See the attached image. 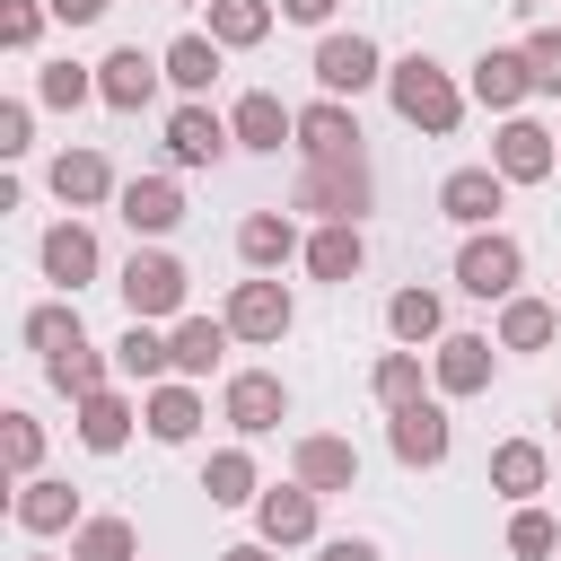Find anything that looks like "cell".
Listing matches in <instances>:
<instances>
[{
    "label": "cell",
    "mask_w": 561,
    "mask_h": 561,
    "mask_svg": "<svg viewBox=\"0 0 561 561\" xmlns=\"http://www.w3.org/2000/svg\"><path fill=\"white\" fill-rule=\"evenodd\" d=\"M219 561H272V543H228Z\"/></svg>",
    "instance_id": "c3c4849f"
},
{
    "label": "cell",
    "mask_w": 561,
    "mask_h": 561,
    "mask_svg": "<svg viewBox=\"0 0 561 561\" xmlns=\"http://www.w3.org/2000/svg\"><path fill=\"white\" fill-rule=\"evenodd\" d=\"M26 561H53V552H26Z\"/></svg>",
    "instance_id": "816d5d0a"
},
{
    "label": "cell",
    "mask_w": 561,
    "mask_h": 561,
    "mask_svg": "<svg viewBox=\"0 0 561 561\" xmlns=\"http://www.w3.org/2000/svg\"><path fill=\"white\" fill-rule=\"evenodd\" d=\"M272 18H280V0H210V44L219 53H254L272 35Z\"/></svg>",
    "instance_id": "4dcf8cb0"
},
{
    "label": "cell",
    "mask_w": 561,
    "mask_h": 561,
    "mask_svg": "<svg viewBox=\"0 0 561 561\" xmlns=\"http://www.w3.org/2000/svg\"><path fill=\"white\" fill-rule=\"evenodd\" d=\"M517 53H526V70H535V96H561V26H535Z\"/></svg>",
    "instance_id": "b9f144b4"
},
{
    "label": "cell",
    "mask_w": 561,
    "mask_h": 561,
    "mask_svg": "<svg viewBox=\"0 0 561 561\" xmlns=\"http://www.w3.org/2000/svg\"><path fill=\"white\" fill-rule=\"evenodd\" d=\"M526 96H535V70H526V53H517V44H491V53L473 61V105H491V114L508 123Z\"/></svg>",
    "instance_id": "44dd1931"
},
{
    "label": "cell",
    "mask_w": 561,
    "mask_h": 561,
    "mask_svg": "<svg viewBox=\"0 0 561 561\" xmlns=\"http://www.w3.org/2000/svg\"><path fill=\"white\" fill-rule=\"evenodd\" d=\"M508 9H543V0H508Z\"/></svg>",
    "instance_id": "f907efd6"
},
{
    "label": "cell",
    "mask_w": 561,
    "mask_h": 561,
    "mask_svg": "<svg viewBox=\"0 0 561 561\" xmlns=\"http://www.w3.org/2000/svg\"><path fill=\"white\" fill-rule=\"evenodd\" d=\"M237 149V131H228V114H210L202 96H184L175 114H167V158L175 167H219Z\"/></svg>",
    "instance_id": "9a60e30c"
},
{
    "label": "cell",
    "mask_w": 561,
    "mask_h": 561,
    "mask_svg": "<svg viewBox=\"0 0 561 561\" xmlns=\"http://www.w3.org/2000/svg\"><path fill=\"white\" fill-rule=\"evenodd\" d=\"M167 342H175V377H184V386H202L237 333H228V316H175V324H167Z\"/></svg>",
    "instance_id": "d4e9b609"
},
{
    "label": "cell",
    "mask_w": 561,
    "mask_h": 561,
    "mask_svg": "<svg viewBox=\"0 0 561 561\" xmlns=\"http://www.w3.org/2000/svg\"><path fill=\"white\" fill-rule=\"evenodd\" d=\"M70 421H79V447H88V456H123V438H131L140 403H131L123 386H105V394H88V403H79Z\"/></svg>",
    "instance_id": "484cf974"
},
{
    "label": "cell",
    "mask_w": 561,
    "mask_h": 561,
    "mask_svg": "<svg viewBox=\"0 0 561 561\" xmlns=\"http://www.w3.org/2000/svg\"><path fill=\"white\" fill-rule=\"evenodd\" d=\"M386 105L412 123V131H430V140H447L456 123H465V88L430 61V53H403V61H386Z\"/></svg>",
    "instance_id": "6da1fadb"
},
{
    "label": "cell",
    "mask_w": 561,
    "mask_h": 561,
    "mask_svg": "<svg viewBox=\"0 0 561 561\" xmlns=\"http://www.w3.org/2000/svg\"><path fill=\"white\" fill-rule=\"evenodd\" d=\"M0 465H9L18 482L44 473V421H35V412H0Z\"/></svg>",
    "instance_id": "74e56055"
},
{
    "label": "cell",
    "mask_w": 561,
    "mask_h": 561,
    "mask_svg": "<svg viewBox=\"0 0 561 561\" xmlns=\"http://www.w3.org/2000/svg\"><path fill=\"white\" fill-rule=\"evenodd\" d=\"M9 517H18L26 535H79V526H88V508H79V491H70V482H53V473H35V482H18V500H9Z\"/></svg>",
    "instance_id": "ffe728a7"
},
{
    "label": "cell",
    "mask_w": 561,
    "mask_h": 561,
    "mask_svg": "<svg viewBox=\"0 0 561 561\" xmlns=\"http://www.w3.org/2000/svg\"><path fill=\"white\" fill-rule=\"evenodd\" d=\"M158 61H167V88H184V96H210V79H219V44L210 35H175Z\"/></svg>",
    "instance_id": "d590c367"
},
{
    "label": "cell",
    "mask_w": 561,
    "mask_h": 561,
    "mask_svg": "<svg viewBox=\"0 0 561 561\" xmlns=\"http://www.w3.org/2000/svg\"><path fill=\"white\" fill-rule=\"evenodd\" d=\"M219 421H228L237 438H263V430L289 421V386H280L272 368H237V377L219 386Z\"/></svg>",
    "instance_id": "ba28073f"
},
{
    "label": "cell",
    "mask_w": 561,
    "mask_h": 561,
    "mask_svg": "<svg viewBox=\"0 0 561 561\" xmlns=\"http://www.w3.org/2000/svg\"><path fill=\"white\" fill-rule=\"evenodd\" d=\"M386 333H394L403 351H421V342L438 351V342H447V298H438V289H394V298H386Z\"/></svg>",
    "instance_id": "83f0119b"
},
{
    "label": "cell",
    "mask_w": 561,
    "mask_h": 561,
    "mask_svg": "<svg viewBox=\"0 0 561 561\" xmlns=\"http://www.w3.org/2000/svg\"><path fill=\"white\" fill-rule=\"evenodd\" d=\"M114 368H123L131 386H167V377H175V342H167L158 324H140V316H131V324H123V342H114Z\"/></svg>",
    "instance_id": "f546056e"
},
{
    "label": "cell",
    "mask_w": 561,
    "mask_h": 561,
    "mask_svg": "<svg viewBox=\"0 0 561 561\" xmlns=\"http://www.w3.org/2000/svg\"><path fill=\"white\" fill-rule=\"evenodd\" d=\"M219 316H228V333H237V342H280V333L298 324V298H289L272 272H254V280H237V289H228V307H219Z\"/></svg>",
    "instance_id": "52a82bcc"
},
{
    "label": "cell",
    "mask_w": 561,
    "mask_h": 561,
    "mask_svg": "<svg viewBox=\"0 0 561 561\" xmlns=\"http://www.w3.org/2000/svg\"><path fill=\"white\" fill-rule=\"evenodd\" d=\"M508 552H517V561H552V552H561V526H552V517L526 500V508L508 517Z\"/></svg>",
    "instance_id": "60d3db41"
},
{
    "label": "cell",
    "mask_w": 561,
    "mask_h": 561,
    "mask_svg": "<svg viewBox=\"0 0 561 561\" xmlns=\"http://www.w3.org/2000/svg\"><path fill=\"white\" fill-rule=\"evenodd\" d=\"M70 561H140V526L131 517H88L70 535Z\"/></svg>",
    "instance_id": "8d00e7d4"
},
{
    "label": "cell",
    "mask_w": 561,
    "mask_h": 561,
    "mask_svg": "<svg viewBox=\"0 0 561 561\" xmlns=\"http://www.w3.org/2000/svg\"><path fill=\"white\" fill-rule=\"evenodd\" d=\"M175 9H210V0H175Z\"/></svg>",
    "instance_id": "681fc988"
},
{
    "label": "cell",
    "mask_w": 561,
    "mask_h": 561,
    "mask_svg": "<svg viewBox=\"0 0 561 561\" xmlns=\"http://www.w3.org/2000/svg\"><path fill=\"white\" fill-rule=\"evenodd\" d=\"M491 368H500V342H491V333H447V342L430 351V386H438V403L482 394V386H491Z\"/></svg>",
    "instance_id": "30bf717a"
},
{
    "label": "cell",
    "mask_w": 561,
    "mask_h": 561,
    "mask_svg": "<svg viewBox=\"0 0 561 561\" xmlns=\"http://www.w3.org/2000/svg\"><path fill=\"white\" fill-rule=\"evenodd\" d=\"M298 263H307L316 280H333V289H342V280H359V263H368V237H359L351 219H333V228H307V254H298Z\"/></svg>",
    "instance_id": "4316f807"
},
{
    "label": "cell",
    "mask_w": 561,
    "mask_h": 561,
    "mask_svg": "<svg viewBox=\"0 0 561 561\" xmlns=\"http://www.w3.org/2000/svg\"><path fill=\"white\" fill-rule=\"evenodd\" d=\"M368 386H377V403H386V412H403V403H430V394H421V351H386Z\"/></svg>",
    "instance_id": "ab89813d"
},
{
    "label": "cell",
    "mask_w": 561,
    "mask_h": 561,
    "mask_svg": "<svg viewBox=\"0 0 561 561\" xmlns=\"http://www.w3.org/2000/svg\"><path fill=\"white\" fill-rule=\"evenodd\" d=\"M316 561H386V552H377V543H368V535H333V543H324V552H316Z\"/></svg>",
    "instance_id": "7dc6e473"
},
{
    "label": "cell",
    "mask_w": 561,
    "mask_h": 561,
    "mask_svg": "<svg viewBox=\"0 0 561 561\" xmlns=\"http://www.w3.org/2000/svg\"><path fill=\"white\" fill-rule=\"evenodd\" d=\"M35 263H44V280H53L61 298H79V289L105 272V245H96V228H88V219H53V228H44V245H35Z\"/></svg>",
    "instance_id": "8992f818"
},
{
    "label": "cell",
    "mask_w": 561,
    "mask_h": 561,
    "mask_svg": "<svg viewBox=\"0 0 561 561\" xmlns=\"http://www.w3.org/2000/svg\"><path fill=\"white\" fill-rule=\"evenodd\" d=\"M158 79H167V61H158V53H140V44H114V53L96 61V105H114V114H140V105L158 96Z\"/></svg>",
    "instance_id": "5bb4252c"
},
{
    "label": "cell",
    "mask_w": 561,
    "mask_h": 561,
    "mask_svg": "<svg viewBox=\"0 0 561 561\" xmlns=\"http://www.w3.org/2000/svg\"><path fill=\"white\" fill-rule=\"evenodd\" d=\"M552 421H561V403H552Z\"/></svg>",
    "instance_id": "f5cc1de1"
},
{
    "label": "cell",
    "mask_w": 561,
    "mask_h": 561,
    "mask_svg": "<svg viewBox=\"0 0 561 561\" xmlns=\"http://www.w3.org/2000/svg\"><path fill=\"white\" fill-rule=\"evenodd\" d=\"M26 149H35V105L9 96V105H0V158H26Z\"/></svg>",
    "instance_id": "ee69618b"
},
{
    "label": "cell",
    "mask_w": 561,
    "mask_h": 561,
    "mask_svg": "<svg viewBox=\"0 0 561 561\" xmlns=\"http://www.w3.org/2000/svg\"><path fill=\"white\" fill-rule=\"evenodd\" d=\"M237 254H245V272H280V263L307 254V237H298L289 210H245L237 219Z\"/></svg>",
    "instance_id": "7402d4cb"
},
{
    "label": "cell",
    "mask_w": 561,
    "mask_h": 561,
    "mask_svg": "<svg viewBox=\"0 0 561 561\" xmlns=\"http://www.w3.org/2000/svg\"><path fill=\"white\" fill-rule=\"evenodd\" d=\"M377 202V175H368V158H324V167H298V184H289V210H307L316 228H333V219H351L359 228V210Z\"/></svg>",
    "instance_id": "7a4b0ae2"
},
{
    "label": "cell",
    "mask_w": 561,
    "mask_h": 561,
    "mask_svg": "<svg viewBox=\"0 0 561 561\" xmlns=\"http://www.w3.org/2000/svg\"><path fill=\"white\" fill-rule=\"evenodd\" d=\"M88 96H96V70H79V61H44V70H35V105L70 114V105H88Z\"/></svg>",
    "instance_id": "f35d334b"
},
{
    "label": "cell",
    "mask_w": 561,
    "mask_h": 561,
    "mask_svg": "<svg viewBox=\"0 0 561 561\" xmlns=\"http://www.w3.org/2000/svg\"><path fill=\"white\" fill-rule=\"evenodd\" d=\"M289 482H307L316 500L359 491V447H351V438H333V430H307V438L289 447Z\"/></svg>",
    "instance_id": "7c38bea8"
},
{
    "label": "cell",
    "mask_w": 561,
    "mask_h": 561,
    "mask_svg": "<svg viewBox=\"0 0 561 561\" xmlns=\"http://www.w3.org/2000/svg\"><path fill=\"white\" fill-rule=\"evenodd\" d=\"M44 18H53L44 0H0V44H9V53H35V35H44Z\"/></svg>",
    "instance_id": "7bdbcfd3"
},
{
    "label": "cell",
    "mask_w": 561,
    "mask_h": 561,
    "mask_svg": "<svg viewBox=\"0 0 561 561\" xmlns=\"http://www.w3.org/2000/svg\"><path fill=\"white\" fill-rule=\"evenodd\" d=\"M44 377L70 394V403H88V394H105L123 368H114V351H96V342H79V351H61V359H44Z\"/></svg>",
    "instance_id": "d6a6232c"
},
{
    "label": "cell",
    "mask_w": 561,
    "mask_h": 561,
    "mask_svg": "<svg viewBox=\"0 0 561 561\" xmlns=\"http://www.w3.org/2000/svg\"><path fill=\"white\" fill-rule=\"evenodd\" d=\"M386 447H394V465H412V473L447 465V447H456V421H447V403L430 394V403H403V412H386Z\"/></svg>",
    "instance_id": "9c48e42d"
},
{
    "label": "cell",
    "mask_w": 561,
    "mask_h": 561,
    "mask_svg": "<svg viewBox=\"0 0 561 561\" xmlns=\"http://www.w3.org/2000/svg\"><path fill=\"white\" fill-rule=\"evenodd\" d=\"M517 280H526V245L508 237V228H473L465 245H456V289L465 298H517Z\"/></svg>",
    "instance_id": "3957f363"
},
{
    "label": "cell",
    "mask_w": 561,
    "mask_h": 561,
    "mask_svg": "<svg viewBox=\"0 0 561 561\" xmlns=\"http://www.w3.org/2000/svg\"><path fill=\"white\" fill-rule=\"evenodd\" d=\"M316 517H324V500H316L307 482H272V491L254 500V543H272V552L316 543Z\"/></svg>",
    "instance_id": "4fadbf2b"
},
{
    "label": "cell",
    "mask_w": 561,
    "mask_h": 561,
    "mask_svg": "<svg viewBox=\"0 0 561 561\" xmlns=\"http://www.w3.org/2000/svg\"><path fill=\"white\" fill-rule=\"evenodd\" d=\"M44 9H53V18H61V26H96V18H105V9H114V0H44Z\"/></svg>",
    "instance_id": "bcb514c9"
},
{
    "label": "cell",
    "mask_w": 561,
    "mask_h": 561,
    "mask_svg": "<svg viewBox=\"0 0 561 561\" xmlns=\"http://www.w3.org/2000/svg\"><path fill=\"white\" fill-rule=\"evenodd\" d=\"M543 473H552L543 438H500V447H491V491H500V500H517V508H526V500L543 491Z\"/></svg>",
    "instance_id": "f1b7e54d"
},
{
    "label": "cell",
    "mask_w": 561,
    "mask_h": 561,
    "mask_svg": "<svg viewBox=\"0 0 561 561\" xmlns=\"http://www.w3.org/2000/svg\"><path fill=\"white\" fill-rule=\"evenodd\" d=\"M44 193H53L61 210H96V202H114L123 184H114V158H105V149H61V158L44 167Z\"/></svg>",
    "instance_id": "e0dca14e"
},
{
    "label": "cell",
    "mask_w": 561,
    "mask_h": 561,
    "mask_svg": "<svg viewBox=\"0 0 561 561\" xmlns=\"http://www.w3.org/2000/svg\"><path fill=\"white\" fill-rule=\"evenodd\" d=\"M228 131H237V149L280 158V149H298V105H280L272 88H245V96L228 105Z\"/></svg>",
    "instance_id": "8fae6325"
},
{
    "label": "cell",
    "mask_w": 561,
    "mask_h": 561,
    "mask_svg": "<svg viewBox=\"0 0 561 561\" xmlns=\"http://www.w3.org/2000/svg\"><path fill=\"white\" fill-rule=\"evenodd\" d=\"M123 307L140 316V324H167V316H184V289H193V272L167 254V245H131V263H123Z\"/></svg>",
    "instance_id": "277c9868"
},
{
    "label": "cell",
    "mask_w": 561,
    "mask_h": 561,
    "mask_svg": "<svg viewBox=\"0 0 561 561\" xmlns=\"http://www.w3.org/2000/svg\"><path fill=\"white\" fill-rule=\"evenodd\" d=\"M552 333H561V307H552V298H526V289H517V298L500 307V333H491V342H500V351H543Z\"/></svg>",
    "instance_id": "1f68e13d"
},
{
    "label": "cell",
    "mask_w": 561,
    "mask_h": 561,
    "mask_svg": "<svg viewBox=\"0 0 561 561\" xmlns=\"http://www.w3.org/2000/svg\"><path fill=\"white\" fill-rule=\"evenodd\" d=\"M140 430H149L158 447H184V438L202 430V386H184V377L149 386V394H140Z\"/></svg>",
    "instance_id": "cb8c5ba5"
},
{
    "label": "cell",
    "mask_w": 561,
    "mask_h": 561,
    "mask_svg": "<svg viewBox=\"0 0 561 561\" xmlns=\"http://www.w3.org/2000/svg\"><path fill=\"white\" fill-rule=\"evenodd\" d=\"M491 167H500L508 184H543V175L561 167V131H543V123L508 114V123H500V140H491Z\"/></svg>",
    "instance_id": "2e32d148"
},
{
    "label": "cell",
    "mask_w": 561,
    "mask_h": 561,
    "mask_svg": "<svg viewBox=\"0 0 561 561\" xmlns=\"http://www.w3.org/2000/svg\"><path fill=\"white\" fill-rule=\"evenodd\" d=\"M79 342H88V324H79V298H44V307H26V351L61 359V351H79Z\"/></svg>",
    "instance_id": "e575fe53"
},
{
    "label": "cell",
    "mask_w": 561,
    "mask_h": 561,
    "mask_svg": "<svg viewBox=\"0 0 561 561\" xmlns=\"http://www.w3.org/2000/svg\"><path fill=\"white\" fill-rule=\"evenodd\" d=\"M298 158H307V167H324V158H368V149H359V114H351L342 96L298 105Z\"/></svg>",
    "instance_id": "d6986e66"
},
{
    "label": "cell",
    "mask_w": 561,
    "mask_h": 561,
    "mask_svg": "<svg viewBox=\"0 0 561 561\" xmlns=\"http://www.w3.org/2000/svg\"><path fill=\"white\" fill-rule=\"evenodd\" d=\"M333 9H342V0H280L289 26H324V35H333Z\"/></svg>",
    "instance_id": "f6af8a7d"
},
{
    "label": "cell",
    "mask_w": 561,
    "mask_h": 561,
    "mask_svg": "<svg viewBox=\"0 0 561 561\" xmlns=\"http://www.w3.org/2000/svg\"><path fill=\"white\" fill-rule=\"evenodd\" d=\"M307 70H316V88H324V96H342V105H351L359 88H377V79H386V53H377L359 26H351V35L333 26V35H316V61H307Z\"/></svg>",
    "instance_id": "5b68a950"
},
{
    "label": "cell",
    "mask_w": 561,
    "mask_h": 561,
    "mask_svg": "<svg viewBox=\"0 0 561 561\" xmlns=\"http://www.w3.org/2000/svg\"><path fill=\"white\" fill-rule=\"evenodd\" d=\"M114 210H123L131 237H167V228L184 219V193H175V175H131V184L114 193Z\"/></svg>",
    "instance_id": "603a6c76"
},
{
    "label": "cell",
    "mask_w": 561,
    "mask_h": 561,
    "mask_svg": "<svg viewBox=\"0 0 561 561\" xmlns=\"http://www.w3.org/2000/svg\"><path fill=\"white\" fill-rule=\"evenodd\" d=\"M202 491H210V508H254V500H263V473H254L245 447H219V456L202 465Z\"/></svg>",
    "instance_id": "836d02e7"
},
{
    "label": "cell",
    "mask_w": 561,
    "mask_h": 561,
    "mask_svg": "<svg viewBox=\"0 0 561 561\" xmlns=\"http://www.w3.org/2000/svg\"><path fill=\"white\" fill-rule=\"evenodd\" d=\"M438 210L473 237V228H500V210H508V175L500 167H456L447 184H438Z\"/></svg>",
    "instance_id": "ac0fdd59"
}]
</instances>
